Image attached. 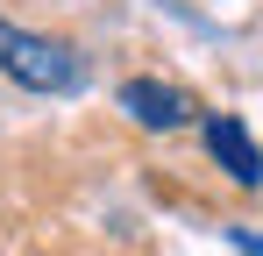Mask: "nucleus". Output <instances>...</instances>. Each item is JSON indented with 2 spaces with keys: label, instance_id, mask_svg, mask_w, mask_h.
I'll use <instances>...</instances> for the list:
<instances>
[{
  "label": "nucleus",
  "instance_id": "nucleus-1",
  "mask_svg": "<svg viewBox=\"0 0 263 256\" xmlns=\"http://www.w3.org/2000/svg\"><path fill=\"white\" fill-rule=\"evenodd\" d=\"M0 71H7L14 85H29V93H79L86 57H79V43L36 36V29H22V22L0 14Z\"/></svg>",
  "mask_w": 263,
  "mask_h": 256
},
{
  "label": "nucleus",
  "instance_id": "nucleus-2",
  "mask_svg": "<svg viewBox=\"0 0 263 256\" xmlns=\"http://www.w3.org/2000/svg\"><path fill=\"white\" fill-rule=\"evenodd\" d=\"M114 100H121V114H128L135 128H149V135H178V128L199 121V100H192L185 85H164V79H128Z\"/></svg>",
  "mask_w": 263,
  "mask_h": 256
},
{
  "label": "nucleus",
  "instance_id": "nucleus-3",
  "mask_svg": "<svg viewBox=\"0 0 263 256\" xmlns=\"http://www.w3.org/2000/svg\"><path fill=\"white\" fill-rule=\"evenodd\" d=\"M199 135H206V157H214L242 192H256V185H263V150L249 142L242 114H199Z\"/></svg>",
  "mask_w": 263,
  "mask_h": 256
},
{
  "label": "nucleus",
  "instance_id": "nucleus-4",
  "mask_svg": "<svg viewBox=\"0 0 263 256\" xmlns=\"http://www.w3.org/2000/svg\"><path fill=\"white\" fill-rule=\"evenodd\" d=\"M242 249H249V256H263V235H242Z\"/></svg>",
  "mask_w": 263,
  "mask_h": 256
}]
</instances>
